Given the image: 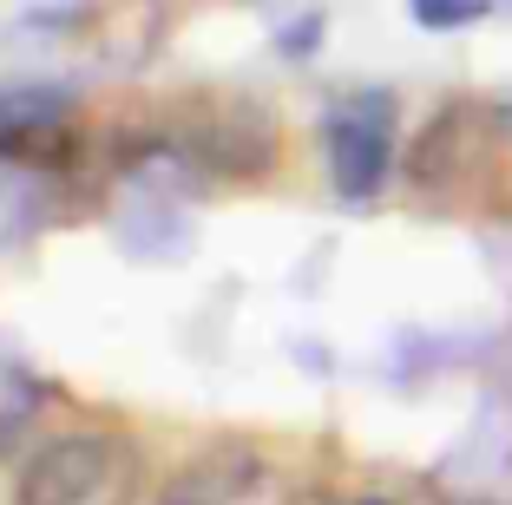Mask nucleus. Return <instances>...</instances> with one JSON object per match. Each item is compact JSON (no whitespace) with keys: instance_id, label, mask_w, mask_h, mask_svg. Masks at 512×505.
<instances>
[{"instance_id":"obj_1","label":"nucleus","mask_w":512,"mask_h":505,"mask_svg":"<svg viewBox=\"0 0 512 505\" xmlns=\"http://www.w3.org/2000/svg\"><path fill=\"white\" fill-rule=\"evenodd\" d=\"M322 145H329L335 191L342 197H375L381 184H388V164H394V99H381V92L348 99L342 112H329Z\"/></svg>"},{"instance_id":"obj_2","label":"nucleus","mask_w":512,"mask_h":505,"mask_svg":"<svg viewBox=\"0 0 512 505\" xmlns=\"http://www.w3.org/2000/svg\"><path fill=\"white\" fill-rule=\"evenodd\" d=\"M112 440L106 433H53L33 446V460L14 479V505H86L112 479Z\"/></svg>"},{"instance_id":"obj_3","label":"nucleus","mask_w":512,"mask_h":505,"mask_svg":"<svg viewBox=\"0 0 512 505\" xmlns=\"http://www.w3.org/2000/svg\"><path fill=\"white\" fill-rule=\"evenodd\" d=\"M480 105H440L434 119L421 125V138H414V151H407V178L421 184V191H434V184H453L467 178L473 164H480Z\"/></svg>"},{"instance_id":"obj_4","label":"nucleus","mask_w":512,"mask_h":505,"mask_svg":"<svg viewBox=\"0 0 512 505\" xmlns=\"http://www.w3.org/2000/svg\"><path fill=\"white\" fill-rule=\"evenodd\" d=\"M40 223V184L27 171H0V237H20Z\"/></svg>"},{"instance_id":"obj_5","label":"nucleus","mask_w":512,"mask_h":505,"mask_svg":"<svg viewBox=\"0 0 512 505\" xmlns=\"http://www.w3.org/2000/svg\"><path fill=\"white\" fill-rule=\"evenodd\" d=\"M414 20H421L427 33H453V27L486 20V0H414Z\"/></svg>"},{"instance_id":"obj_6","label":"nucleus","mask_w":512,"mask_h":505,"mask_svg":"<svg viewBox=\"0 0 512 505\" xmlns=\"http://www.w3.org/2000/svg\"><path fill=\"white\" fill-rule=\"evenodd\" d=\"M499 125H506V132H512V105H506V112H499Z\"/></svg>"},{"instance_id":"obj_7","label":"nucleus","mask_w":512,"mask_h":505,"mask_svg":"<svg viewBox=\"0 0 512 505\" xmlns=\"http://www.w3.org/2000/svg\"><path fill=\"white\" fill-rule=\"evenodd\" d=\"M355 505H381V499H355Z\"/></svg>"}]
</instances>
